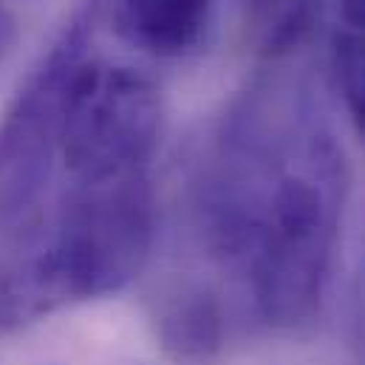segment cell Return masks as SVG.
<instances>
[{
	"label": "cell",
	"instance_id": "obj_1",
	"mask_svg": "<svg viewBox=\"0 0 365 365\" xmlns=\"http://www.w3.org/2000/svg\"><path fill=\"white\" fill-rule=\"evenodd\" d=\"M343 187L337 145L303 110L255 102L230 122L204 182V232L215 255L244 274L267 326L297 329L320 309Z\"/></svg>",
	"mask_w": 365,
	"mask_h": 365
},
{
	"label": "cell",
	"instance_id": "obj_9",
	"mask_svg": "<svg viewBox=\"0 0 365 365\" xmlns=\"http://www.w3.org/2000/svg\"><path fill=\"white\" fill-rule=\"evenodd\" d=\"M17 40H20V26H17V17H14V11L0 0V63L14 51V46H17Z\"/></svg>",
	"mask_w": 365,
	"mask_h": 365
},
{
	"label": "cell",
	"instance_id": "obj_2",
	"mask_svg": "<svg viewBox=\"0 0 365 365\" xmlns=\"http://www.w3.org/2000/svg\"><path fill=\"white\" fill-rule=\"evenodd\" d=\"M156 232L150 176L66 184L54 221L20 269L0 277V317L23 323L125 289Z\"/></svg>",
	"mask_w": 365,
	"mask_h": 365
},
{
	"label": "cell",
	"instance_id": "obj_10",
	"mask_svg": "<svg viewBox=\"0 0 365 365\" xmlns=\"http://www.w3.org/2000/svg\"><path fill=\"white\" fill-rule=\"evenodd\" d=\"M343 11V29L365 34V0H340Z\"/></svg>",
	"mask_w": 365,
	"mask_h": 365
},
{
	"label": "cell",
	"instance_id": "obj_3",
	"mask_svg": "<svg viewBox=\"0 0 365 365\" xmlns=\"http://www.w3.org/2000/svg\"><path fill=\"white\" fill-rule=\"evenodd\" d=\"M99 0L80 6L23 77L0 113V227H26L60 162L71 91L96 51Z\"/></svg>",
	"mask_w": 365,
	"mask_h": 365
},
{
	"label": "cell",
	"instance_id": "obj_4",
	"mask_svg": "<svg viewBox=\"0 0 365 365\" xmlns=\"http://www.w3.org/2000/svg\"><path fill=\"white\" fill-rule=\"evenodd\" d=\"M162 133V93L133 66L93 51L77 74L60 165L71 184L150 176Z\"/></svg>",
	"mask_w": 365,
	"mask_h": 365
},
{
	"label": "cell",
	"instance_id": "obj_5",
	"mask_svg": "<svg viewBox=\"0 0 365 365\" xmlns=\"http://www.w3.org/2000/svg\"><path fill=\"white\" fill-rule=\"evenodd\" d=\"M210 14L212 0H113L119 34L153 57L190 54L201 43Z\"/></svg>",
	"mask_w": 365,
	"mask_h": 365
},
{
	"label": "cell",
	"instance_id": "obj_8",
	"mask_svg": "<svg viewBox=\"0 0 365 365\" xmlns=\"http://www.w3.org/2000/svg\"><path fill=\"white\" fill-rule=\"evenodd\" d=\"M334 74L349 119L365 142V34L337 29L334 34Z\"/></svg>",
	"mask_w": 365,
	"mask_h": 365
},
{
	"label": "cell",
	"instance_id": "obj_6",
	"mask_svg": "<svg viewBox=\"0 0 365 365\" xmlns=\"http://www.w3.org/2000/svg\"><path fill=\"white\" fill-rule=\"evenodd\" d=\"M250 46L264 57L297 48L314 26L317 0H232Z\"/></svg>",
	"mask_w": 365,
	"mask_h": 365
},
{
	"label": "cell",
	"instance_id": "obj_7",
	"mask_svg": "<svg viewBox=\"0 0 365 365\" xmlns=\"http://www.w3.org/2000/svg\"><path fill=\"white\" fill-rule=\"evenodd\" d=\"M221 331H224L221 309L204 292L182 297L162 320L165 343L184 357L210 354L212 349H218L221 346Z\"/></svg>",
	"mask_w": 365,
	"mask_h": 365
}]
</instances>
